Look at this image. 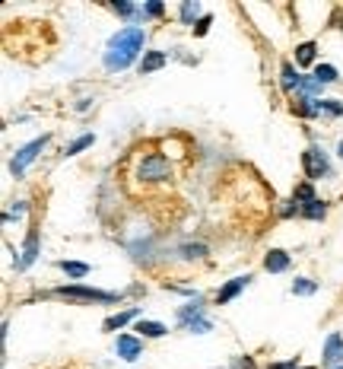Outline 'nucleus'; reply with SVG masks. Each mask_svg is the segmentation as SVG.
I'll use <instances>...</instances> for the list:
<instances>
[{"instance_id": "1", "label": "nucleus", "mask_w": 343, "mask_h": 369, "mask_svg": "<svg viewBox=\"0 0 343 369\" xmlns=\"http://www.w3.org/2000/svg\"><path fill=\"white\" fill-rule=\"evenodd\" d=\"M143 45H146V32L140 25H124L121 32H114L108 38V51L102 61H105L108 70H127L137 61L140 51H143Z\"/></svg>"}, {"instance_id": "21", "label": "nucleus", "mask_w": 343, "mask_h": 369, "mask_svg": "<svg viewBox=\"0 0 343 369\" xmlns=\"http://www.w3.org/2000/svg\"><path fill=\"white\" fill-rule=\"evenodd\" d=\"M302 216H305V220H324V216H327V204L315 197L311 204H305V207H302Z\"/></svg>"}, {"instance_id": "24", "label": "nucleus", "mask_w": 343, "mask_h": 369, "mask_svg": "<svg viewBox=\"0 0 343 369\" xmlns=\"http://www.w3.org/2000/svg\"><path fill=\"white\" fill-rule=\"evenodd\" d=\"M92 144H95V134H83V137H76L64 153H67V156H76V153H83L86 146H92Z\"/></svg>"}, {"instance_id": "32", "label": "nucleus", "mask_w": 343, "mask_h": 369, "mask_svg": "<svg viewBox=\"0 0 343 369\" xmlns=\"http://www.w3.org/2000/svg\"><path fill=\"white\" fill-rule=\"evenodd\" d=\"M337 156L343 159V140H340V144H337Z\"/></svg>"}, {"instance_id": "17", "label": "nucleus", "mask_w": 343, "mask_h": 369, "mask_svg": "<svg viewBox=\"0 0 343 369\" xmlns=\"http://www.w3.org/2000/svg\"><path fill=\"white\" fill-rule=\"evenodd\" d=\"M178 254H181L184 261H203L210 254V248L203 245V242H184V245L178 248Z\"/></svg>"}, {"instance_id": "10", "label": "nucleus", "mask_w": 343, "mask_h": 369, "mask_svg": "<svg viewBox=\"0 0 343 369\" xmlns=\"http://www.w3.org/2000/svg\"><path fill=\"white\" fill-rule=\"evenodd\" d=\"M292 264V258L283 252V248H270V252L264 254V271L267 274H286Z\"/></svg>"}, {"instance_id": "9", "label": "nucleus", "mask_w": 343, "mask_h": 369, "mask_svg": "<svg viewBox=\"0 0 343 369\" xmlns=\"http://www.w3.org/2000/svg\"><path fill=\"white\" fill-rule=\"evenodd\" d=\"M324 366L327 369L343 366V337L340 334H327V341H324Z\"/></svg>"}, {"instance_id": "19", "label": "nucleus", "mask_w": 343, "mask_h": 369, "mask_svg": "<svg viewBox=\"0 0 343 369\" xmlns=\"http://www.w3.org/2000/svg\"><path fill=\"white\" fill-rule=\"evenodd\" d=\"M57 267H61V271L67 274V277H73V280L89 277V271H92V267L83 264V261H57Z\"/></svg>"}, {"instance_id": "4", "label": "nucleus", "mask_w": 343, "mask_h": 369, "mask_svg": "<svg viewBox=\"0 0 343 369\" xmlns=\"http://www.w3.org/2000/svg\"><path fill=\"white\" fill-rule=\"evenodd\" d=\"M137 178L146 184H159V182H169L172 178V163L162 156V153H150V156L140 159L137 165Z\"/></svg>"}, {"instance_id": "20", "label": "nucleus", "mask_w": 343, "mask_h": 369, "mask_svg": "<svg viewBox=\"0 0 343 369\" xmlns=\"http://www.w3.org/2000/svg\"><path fill=\"white\" fill-rule=\"evenodd\" d=\"M315 80L324 86V83H337L340 80V74H337L334 64H315Z\"/></svg>"}, {"instance_id": "11", "label": "nucleus", "mask_w": 343, "mask_h": 369, "mask_svg": "<svg viewBox=\"0 0 343 369\" xmlns=\"http://www.w3.org/2000/svg\"><path fill=\"white\" fill-rule=\"evenodd\" d=\"M38 258V229L32 226L29 235H25V245H23V258L16 261V271H25V267H32Z\"/></svg>"}, {"instance_id": "29", "label": "nucleus", "mask_w": 343, "mask_h": 369, "mask_svg": "<svg viewBox=\"0 0 343 369\" xmlns=\"http://www.w3.org/2000/svg\"><path fill=\"white\" fill-rule=\"evenodd\" d=\"M162 13H165V6L162 4H159V0H150V4H143V16H162Z\"/></svg>"}, {"instance_id": "7", "label": "nucleus", "mask_w": 343, "mask_h": 369, "mask_svg": "<svg viewBox=\"0 0 343 369\" xmlns=\"http://www.w3.org/2000/svg\"><path fill=\"white\" fill-rule=\"evenodd\" d=\"M114 353H118L124 363L140 360V356H143V337H133V334H118V341H114Z\"/></svg>"}, {"instance_id": "8", "label": "nucleus", "mask_w": 343, "mask_h": 369, "mask_svg": "<svg viewBox=\"0 0 343 369\" xmlns=\"http://www.w3.org/2000/svg\"><path fill=\"white\" fill-rule=\"evenodd\" d=\"M251 283V274H241V277H232V280H226V283L216 290V305H229L235 296H239L245 286Z\"/></svg>"}, {"instance_id": "15", "label": "nucleus", "mask_w": 343, "mask_h": 369, "mask_svg": "<svg viewBox=\"0 0 343 369\" xmlns=\"http://www.w3.org/2000/svg\"><path fill=\"white\" fill-rule=\"evenodd\" d=\"M133 318H140V309H137V305H131V309H124V312H114V315H108L105 322H102V328H105V331H121L127 322H133Z\"/></svg>"}, {"instance_id": "30", "label": "nucleus", "mask_w": 343, "mask_h": 369, "mask_svg": "<svg viewBox=\"0 0 343 369\" xmlns=\"http://www.w3.org/2000/svg\"><path fill=\"white\" fill-rule=\"evenodd\" d=\"M210 23H213V16H210V13H203V19L194 25V35H197V38L207 35V32H210Z\"/></svg>"}, {"instance_id": "18", "label": "nucleus", "mask_w": 343, "mask_h": 369, "mask_svg": "<svg viewBox=\"0 0 343 369\" xmlns=\"http://www.w3.org/2000/svg\"><path fill=\"white\" fill-rule=\"evenodd\" d=\"M315 54H318V45L315 42L296 45V67H308V64H315Z\"/></svg>"}, {"instance_id": "14", "label": "nucleus", "mask_w": 343, "mask_h": 369, "mask_svg": "<svg viewBox=\"0 0 343 369\" xmlns=\"http://www.w3.org/2000/svg\"><path fill=\"white\" fill-rule=\"evenodd\" d=\"M133 331H137L143 341H156V337H165V334H169V328H165L162 322H150V318H137Z\"/></svg>"}, {"instance_id": "27", "label": "nucleus", "mask_w": 343, "mask_h": 369, "mask_svg": "<svg viewBox=\"0 0 343 369\" xmlns=\"http://www.w3.org/2000/svg\"><path fill=\"white\" fill-rule=\"evenodd\" d=\"M321 105V112H327V115H334V118H343V105L337 99H321L318 102Z\"/></svg>"}, {"instance_id": "23", "label": "nucleus", "mask_w": 343, "mask_h": 369, "mask_svg": "<svg viewBox=\"0 0 343 369\" xmlns=\"http://www.w3.org/2000/svg\"><path fill=\"white\" fill-rule=\"evenodd\" d=\"M292 293H296V296H315L318 283L311 277H296V280H292Z\"/></svg>"}, {"instance_id": "22", "label": "nucleus", "mask_w": 343, "mask_h": 369, "mask_svg": "<svg viewBox=\"0 0 343 369\" xmlns=\"http://www.w3.org/2000/svg\"><path fill=\"white\" fill-rule=\"evenodd\" d=\"M292 201H296L299 207H305V204H311V201H315V188H311V182L296 184V191H292Z\"/></svg>"}, {"instance_id": "12", "label": "nucleus", "mask_w": 343, "mask_h": 369, "mask_svg": "<svg viewBox=\"0 0 343 369\" xmlns=\"http://www.w3.org/2000/svg\"><path fill=\"white\" fill-rule=\"evenodd\" d=\"M165 64H169V54H165V51H143L137 70H140V76H146V74H156V70H162Z\"/></svg>"}, {"instance_id": "25", "label": "nucleus", "mask_w": 343, "mask_h": 369, "mask_svg": "<svg viewBox=\"0 0 343 369\" xmlns=\"http://www.w3.org/2000/svg\"><path fill=\"white\" fill-rule=\"evenodd\" d=\"M277 213L279 216H283V220H289V216H302V207H299V204L296 201H279V210H277Z\"/></svg>"}, {"instance_id": "26", "label": "nucleus", "mask_w": 343, "mask_h": 369, "mask_svg": "<svg viewBox=\"0 0 343 369\" xmlns=\"http://www.w3.org/2000/svg\"><path fill=\"white\" fill-rule=\"evenodd\" d=\"M25 210H29V201H16V204H13V210H10V213H4V220H6V223L23 220V216H25Z\"/></svg>"}, {"instance_id": "28", "label": "nucleus", "mask_w": 343, "mask_h": 369, "mask_svg": "<svg viewBox=\"0 0 343 369\" xmlns=\"http://www.w3.org/2000/svg\"><path fill=\"white\" fill-rule=\"evenodd\" d=\"M112 10L118 13V16H124V19H131V16H137V13H140L133 4H112Z\"/></svg>"}, {"instance_id": "31", "label": "nucleus", "mask_w": 343, "mask_h": 369, "mask_svg": "<svg viewBox=\"0 0 343 369\" xmlns=\"http://www.w3.org/2000/svg\"><path fill=\"white\" fill-rule=\"evenodd\" d=\"M232 366H235V369H254V363H251V360H248V356H245V360H235Z\"/></svg>"}, {"instance_id": "5", "label": "nucleus", "mask_w": 343, "mask_h": 369, "mask_svg": "<svg viewBox=\"0 0 343 369\" xmlns=\"http://www.w3.org/2000/svg\"><path fill=\"white\" fill-rule=\"evenodd\" d=\"M48 140H51V134H42V137H35V140H29V144L19 146V150L13 153V159H10V172H13V175L23 178V172L29 169L32 159H35L38 153L44 150V144H48Z\"/></svg>"}, {"instance_id": "16", "label": "nucleus", "mask_w": 343, "mask_h": 369, "mask_svg": "<svg viewBox=\"0 0 343 369\" xmlns=\"http://www.w3.org/2000/svg\"><path fill=\"white\" fill-rule=\"evenodd\" d=\"M178 16H181L184 25H191V29H194V25L203 19V16H200V4H197V0H184L181 10H178Z\"/></svg>"}, {"instance_id": "33", "label": "nucleus", "mask_w": 343, "mask_h": 369, "mask_svg": "<svg viewBox=\"0 0 343 369\" xmlns=\"http://www.w3.org/2000/svg\"><path fill=\"white\" fill-rule=\"evenodd\" d=\"M302 369H315V366H302Z\"/></svg>"}, {"instance_id": "6", "label": "nucleus", "mask_w": 343, "mask_h": 369, "mask_svg": "<svg viewBox=\"0 0 343 369\" xmlns=\"http://www.w3.org/2000/svg\"><path fill=\"white\" fill-rule=\"evenodd\" d=\"M302 169H305V178L308 182H318V178L330 175V163H327V153L321 150L318 144H311L308 150L302 153Z\"/></svg>"}, {"instance_id": "34", "label": "nucleus", "mask_w": 343, "mask_h": 369, "mask_svg": "<svg viewBox=\"0 0 343 369\" xmlns=\"http://www.w3.org/2000/svg\"><path fill=\"white\" fill-rule=\"evenodd\" d=\"M334 369H343V366H334Z\"/></svg>"}, {"instance_id": "3", "label": "nucleus", "mask_w": 343, "mask_h": 369, "mask_svg": "<svg viewBox=\"0 0 343 369\" xmlns=\"http://www.w3.org/2000/svg\"><path fill=\"white\" fill-rule=\"evenodd\" d=\"M178 324H181L184 331H191V334H207V331H213V322L203 315V299L200 296L191 299L188 305L178 309Z\"/></svg>"}, {"instance_id": "13", "label": "nucleus", "mask_w": 343, "mask_h": 369, "mask_svg": "<svg viewBox=\"0 0 343 369\" xmlns=\"http://www.w3.org/2000/svg\"><path fill=\"white\" fill-rule=\"evenodd\" d=\"M279 83H283L286 93H296L302 89V74H299V67L292 61H283V67H279Z\"/></svg>"}, {"instance_id": "2", "label": "nucleus", "mask_w": 343, "mask_h": 369, "mask_svg": "<svg viewBox=\"0 0 343 369\" xmlns=\"http://www.w3.org/2000/svg\"><path fill=\"white\" fill-rule=\"evenodd\" d=\"M54 296L70 299V303H121V293H105V290H95V286H83V283H67V286H57Z\"/></svg>"}]
</instances>
